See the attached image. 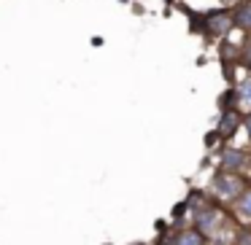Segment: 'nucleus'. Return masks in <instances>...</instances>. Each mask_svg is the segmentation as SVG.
Masks as SVG:
<instances>
[{
	"mask_svg": "<svg viewBox=\"0 0 251 245\" xmlns=\"http://www.w3.org/2000/svg\"><path fill=\"white\" fill-rule=\"evenodd\" d=\"M229 14H232V24L235 30L251 35V0H238L229 6Z\"/></svg>",
	"mask_w": 251,
	"mask_h": 245,
	"instance_id": "obj_6",
	"label": "nucleus"
},
{
	"mask_svg": "<svg viewBox=\"0 0 251 245\" xmlns=\"http://www.w3.org/2000/svg\"><path fill=\"white\" fill-rule=\"evenodd\" d=\"M240 130L246 132V137L251 140V111H246L243 113V121H240Z\"/></svg>",
	"mask_w": 251,
	"mask_h": 245,
	"instance_id": "obj_13",
	"label": "nucleus"
},
{
	"mask_svg": "<svg viewBox=\"0 0 251 245\" xmlns=\"http://www.w3.org/2000/svg\"><path fill=\"white\" fill-rule=\"evenodd\" d=\"M132 245H149V243H132Z\"/></svg>",
	"mask_w": 251,
	"mask_h": 245,
	"instance_id": "obj_15",
	"label": "nucleus"
},
{
	"mask_svg": "<svg viewBox=\"0 0 251 245\" xmlns=\"http://www.w3.org/2000/svg\"><path fill=\"white\" fill-rule=\"evenodd\" d=\"M219 111H240L238 108V100H235V89H224L222 97H219Z\"/></svg>",
	"mask_w": 251,
	"mask_h": 245,
	"instance_id": "obj_11",
	"label": "nucleus"
},
{
	"mask_svg": "<svg viewBox=\"0 0 251 245\" xmlns=\"http://www.w3.org/2000/svg\"><path fill=\"white\" fill-rule=\"evenodd\" d=\"M232 245H251V223H238L235 226Z\"/></svg>",
	"mask_w": 251,
	"mask_h": 245,
	"instance_id": "obj_10",
	"label": "nucleus"
},
{
	"mask_svg": "<svg viewBox=\"0 0 251 245\" xmlns=\"http://www.w3.org/2000/svg\"><path fill=\"white\" fill-rule=\"evenodd\" d=\"M232 210L240 216V223H251V183L243 189V194L232 202Z\"/></svg>",
	"mask_w": 251,
	"mask_h": 245,
	"instance_id": "obj_8",
	"label": "nucleus"
},
{
	"mask_svg": "<svg viewBox=\"0 0 251 245\" xmlns=\"http://www.w3.org/2000/svg\"><path fill=\"white\" fill-rule=\"evenodd\" d=\"M249 167H251L249 151H243V148H238V146H229V143H224V146L219 148L216 170H224V173H246Z\"/></svg>",
	"mask_w": 251,
	"mask_h": 245,
	"instance_id": "obj_4",
	"label": "nucleus"
},
{
	"mask_svg": "<svg viewBox=\"0 0 251 245\" xmlns=\"http://www.w3.org/2000/svg\"><path fill=\"white\" fill-rule=\"evenodd\" d=\"M216 3H222V6H227V8H229L232 3H238V0H216Z\"/></svg>",
	"mask_w": 251,
	"mask_h": 245,
	"instance_id": "obj_14",
	"label": "nucleus"
},
{
	"mask_svg": "<svg viewBox=\"0 0 251 245\" xmlns=\"http://www.w3.org/2000/svg\"><path fill=\"white\" fill-rule=\"evenodd\" d=\"M176 245H208V240L195 226H184L176 232Z\"/></svg>",
	"mask_w": 251,
	"mask_h": 245,
	"instance_id": "obj_9",
	"label": "nucleus"
},
{
	"mask_svg": "<svg viewBox=\"0 0 251 245\" xmlns=\"http://www.w3.org/2000/svg\"><path fill=\"white\" fill-rule=\"evenodd\" d=\"M249 156H251V151H249Z\"/></svg>",
	"mask_w": 251,
	"mask_h": 245,
	"instance_id": "obj_16",
	"label": "nucleus"
},
{
	"mask_svg": "<svg viewBox=\"0 0 251 245\" xmlns=\"http://www.w3.org/2000/svg\"><path fill=\"white\" fill-rule=\"evenodd\" d=\"M189 218H192V226H195L205 240H216L219 234H222V229L227 226V213H224V205L213 202L211 197H208L200 207H195V210L189 213Z\"/></svg>",
	"mask_w": 251,
	"mask_h": 245,
	"instance_id": "obj_1",
	"label": "nucleus"
},
{
	"mask_svg": "<svg viewBox=\"0 0 251 245\" xmlns=\"http://www.w3.org/2000/svg\"><path fill=\"white\" fill-rule=\"evenodd\" d=\"M176 232H178V229H168V232H162L157 240H154V245H176Z\"/></svg>",
	"mask_w": 251,
	"mask_h": 245,
	"instance_id": "obj_12",
	"label": "nucleus"
},
{
	"mask_svg": "<svg viewBox=\"0 0 251 245\" xmlns=\"http://www.w3.org/2000/svg\"><path fill=\"white\" fill-rule=\"evenodd\" d=\"M240 121H243V111H219L216 119V137L219 143H229L240 132Z\"/></svg>",
	"mask_w": 251,
	"mask_h": 245,
	"instance_id": "obj_5",
	"label": "nucleus"
},
{
	"mask_svg": "<svg viewBox=\"0 0 251 245\" xmlns=\"http://www.w3.org/2000/svg\"><path fill=\"white\" fill-rule=\"evenodd\" d=\"M197 22H200V24H197V30L205 33L208 38H227V35L235 30L232 14H229L227 6L211 8V11H205L202 17H197Z\"/></svg>",
	"mask_w": 251,
	"mask_h": 245,
	"instance_id": "obj_3",
	"label": "nucleus"
},
{
	"mask_svg": "<svg viewBox=\"0 0 251 245\" xmlns=\"http://www.w3.org/2000/svg\"><path fill=\"white\" fill-rule=\"evenodd\" d=\"M235 89V100H238V108L243 111H251V73H246L243 78H238V81L232 84Z\"/></svg>",
	"mask_w": 251,
	"mask_h": 245,
	"instance_id": "obj_7",
	"label": "nucleus"
},
{
	"mask_svg": "<svg viewBox=\"0 0 251 245\" xmlns=\"http://www.w3.org/2000/svg\"><path fill=\"white\" fill-rule=\"evenodd\" d=\"M251 180L246 178V173H224V170H216L211 175V183H208V197L219 205H232L243 189Z\"/></svg>",
	"mask_w": 251,
	"mask_h": 245,
	"instance_id": "obj_2",
	"label": "nucleus"
}]
</instances>
